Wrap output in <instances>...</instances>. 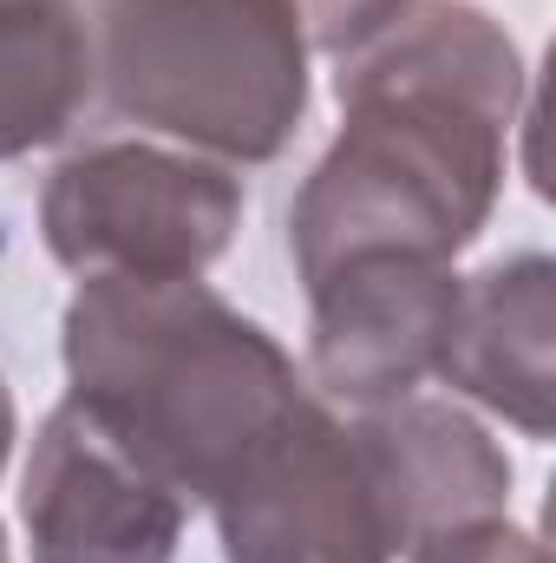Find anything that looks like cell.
<instances>
[{"instance_id": "3", "label": "cell", "mask_w": 556, "mask_h": 563, "mask_svg": "<svg viewBox=\"0 0 556 563\" xmlns=\"http://www.w3.org/2000/svg\"><path fill=\"white\" fill-rule=\"evenodd\" d=\"M92 79L197 157L276 164L308 119V33L288 0H99Z\"/></svg>"}, {"instance_id": "13", "label": "cell", "mask_w": 556, "mask_h": 563, "mask_svg": "<svg viewBox=\"0 0 556 563\" xmlns=\"http://www.w3.org/2000/svg\"><path fill=\"white\" fill-rule=\"evenodd\" d=\"M13 394H7V380H0V472H7V452H13Z\"/></svg>"}, {"instance_id": "5", "label": "cell", "mask_w": 556, "mask_h": 563, "mask_svg": "<svg viewBox=\"0 0 556 563\" xmlns=\"http://www.w3.org/2000/svg\"><path fill=\"white\" fill-rule=\"evenodd\" d=\"M223 563H393L347 420L314 394L210 498Z\"/></svg>"}, {"instance_id": "7", "label": "cell", "mask_w": 556, "mask_h": 563, "mask_svg": "<svg viewBox=\"0 0 556 563\" xmlns=\"http://www.w3.org/2000/svg\"><path fill=\"white\" fill-rule=\"evenodd\" d=\"M458 314V269L425 256H347L308 282V380L367 413L438 380V354Z\"/></svg>"}, {"instance_id": "9", "label": "cell", "mask_w": 556, "mask_h": 563, "mask_svg": "<svg viewBox=\"0 0 556 563\" xmlns=\"http://www.w3.org/2000/svg\"><path fill=\"white\" fill-rule=\"evenodd\" d=\"M438 380L524 439L556 432V263L518 250L458 276V314L438 354Z\"/></svg>"}, {"instance_id": "1", "label": "cell", "mask_w": 556, "mask_h": 563, "mask_svg": "<svg viewBox=\"0 0 556 563\" xmlns=\"http://www.w3.org/2000/svg\"><path fill=\"white\" fill-rule=\"evenodd\" d=\"M341 132L288 203L301 288L347 256L452 263L504 197L531 73L478 0H413L367 46L334 59Z\"/></svg>"}, {"instance_id": "11", "label": "cell", "mask_w": 556, "mask_h": 563, "mask_svg": "<svg viewBox=\"0 0 556 563\" xmlns=\"http://www.w3.org/2000/svg\"><path fill=\"white\" fill-rule=\"evenodd\" d=\"M301 33H308V53H327V59H347L354 46H367L387 20H400L413 0H288Z\"/></svg>"}, {"instance_id": "10", "label": "cell", "mask_w": 556, "mask_h": 563, "mask_svg": "<svg viewBox=\"0 0 556 563\" xmlns=\"http://www.w3.org/2000/svg\"><path fill=\"white\" fill-rule=\"evenodd\" d=\"M92 86V26L79 0H0V164L66 139Z\"/></svg>"}, {"instance_id": "6", "label": "cell", "mask_w": 556, "mask_h": 563, "mask_svg": "<svg viewBox=\"0 0 556 563\" xmlns=\"http://www.w3.org/2000/svg\"><path fill=\"white\" fill-rule=\"evenodd\" d=\"M190 505L73 394L40 420L20 472L33 563H177Z\"/></svg>"}, {"instance_id": "4", "label": "cell", "mask_w": 556, "mask_h": 563, "mask_svg": "<svg viewBox=\"0 0 556 563\" xmlns=\"http://www.w3.org/2000/svg\"><path fill=\"white\" fill-rule=\"evenodd\" d=\"M243 230V177L216 157L105 139L53 164L46 256L73 276H203Z\"/></svg>"}, {"instance_id": "14", "label": "cell", "mask_w": 556, "mask_h": 563, "mask_svg": "<svg viewBox=\"0 0 556 563\" xmlns=\"http://www.w3.org/2000/svg\"><path fill=\"white\" fill-rule=\"evenodd\" d=\"M0 563H7V531H0Z\"/></svg>"}, {"instance_id": "12", "label": "cell", "mask_w": 556, "mask_h": 563, "mask_svg": "<svg viewBox=\"0 0 556 563\" xmlns=\"http://www.w3.org/2000/svg\"><path fill=\"white\" fill-rule=\"evenodd\" d=\"M400 563H551V558L511 518H485V525H465V531H445V538L419 544L413 558H400Z\"/></svg>"}, {"instance_id": "2", "label": "cell", "mask_w": 556, "mask_h": 563, "mask_svg": "<svg viewBox=\"0 0 556 563\" xmlns=\"http://www.w3.org/2000/svg\"><path fill=\"white\" fill-rule=\"evenodd\" d=\"M59 354L73 400L184 505H210L308 400L288 347L203 276H86Z\"/></svg>"}, {"instance_id": "8", "label": "cell", "mask_w": 556, "mask_h": 563, "mask_svg": "<svg viewBox=\"0 0 556 563\" xmlns=\"http://www.w3.org/2000/svg\"><path fill=\"white\" fill-rule=\"evenodd\" d=\"M347 432L367 465L393 563L445 531L511 518V459L458 400L407 394L393 407L354 413Z\"/></svg>"}]
</instances>
